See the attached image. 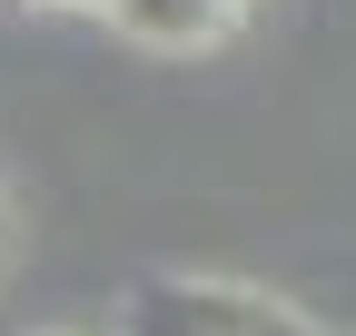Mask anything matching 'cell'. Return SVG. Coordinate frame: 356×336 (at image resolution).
<instances>
[{
    "label": "cell",
    "mask_w": 356,
    "mask_h": 336,
    "mask_svg": "<svg viewBox=\"0 0 356 336\" xmlns=\"http://www.w3.org/2000/svg\"><path fill=\"white\" fill-rule=\"evenodd\" d=\"M119 336H327V326L257 297V287H228V277H149L129 297Z\"/></svg>",
    "instance_id": "1"
},
{
    "label": "cell",
    "mask_w": 356,
    "mask_h": 336,
    "mask_svg": "<svg viewBox=\"0 0 356 336\" xmlns=\"http://www.w3.org/2000/svg\"><path fill=\"white\" fill-rule=\"evenodd\" d=\"M248 0H109V20L139 40V50H208L218 30H238Z\"/></svg>",
    "instance_id": "2"
},
{
    "label": "cell",
    "mask_w": 356,
    "mask_h": 336,
    "mask_svg": "<svg viewBox=\"0 0 356 336\" xmlns=\"http://www.w3.org/2000/svg\"><path fill=\"white\" fill-rule=\"evenodd\" d=\"M0 247H10V218H0Z\"/></svg>",
    "instance_id": "4"
},
{
    "label": "cell",
    "mask_w": 356,
    "mask_h": 336,
    "mask_svg": "<svg viewBox=\"0 0 356 336\" xmlns=\"http://www.w3.org/2000/svg\"><path fill=\"white\" fill-rule=\"evenodd\" d=\"M70 10H109V0H70Z\"/></svg>",
    "instance_id": "3"
}]
</instances>
